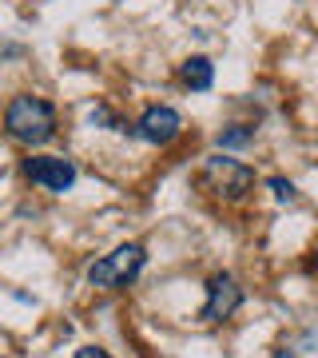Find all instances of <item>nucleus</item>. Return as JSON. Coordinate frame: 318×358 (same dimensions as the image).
Returning <instances> with one entry per match:
<instances>
[{
  "label": "nucleus",
  "mask_w": 318,
  "mask_h": 358,
  "mask_svg": "<svg viewBox=\"0 0 318 358\" xmlns=\"http://www.w3.org/2000/svg\"><path fill=\"white\" fill-rule=\"evenodd\" d=\"M4 131L13 136L16 143H28V148H40L56 136V108L40 96H16L4 112Z\"/></svg>",
  "instance_id": "f257e3e1"
},
{
  "label": "nucleus",
  "mask_w": 318,
  "mask_h": 358,
  "mask_svg": "<svg viewBox=\"0 0 318 358\" xmlns=\"http://www.w3.org/2000/svg\"><path fill=\"white\" fill-rule=\"evenodd\" d=\"M203 187L223 195V199H243L254 187V171L243 159H227V155H211L203 164Z\"/></svg>",
  "instance_id": "7ed1b4c3"
},
{
  "label": "nucleus",
  "mask_w": 318,
  "mask_h": 358,
  "mask_svg": "<svg viewBox=\"0 0 318 358\" xmlns=\"http://www.w3.org/2000/svg\"><path fill=\"white\" fill-rule=\"evenodd\" d=\"M179 131H183V115H179L175 108H167V103L147 108V112L140 115V124H136V136L147 140V143H155V148H167Z\"/></svg>",
  "instance_id": "39448f33"
},
{
  "label": "nucleus",
  "mask_w": 318,
  "mask_h": 358,
  "mask_svg": "<svg viewBox=\"0 0 318 358\" xmlns=\"http://www.w3.org/2000/svg\"><path fill=\"white\" fill-rule=\"evenodd\" d=\"M243 307V287L231 275H215L207 287V303H203V322H223Z\"/></svg>",
  "instance_id": "423d86ee"
},
{
  "label": "nucleus",
  "mask_w": 318,
  "mask_h": 358,
  "mask_svg": "<svg viewBox=\"0 0 318 358\" xmlns=\"http://www.w3.org/2000/svg\"><path fill=\"white\" fill-rule=\"evenodd\" d=\"M179 80H183L191 92H207L215 84V64H211L207 56H187V60L179 64Z\"/></svg>",
  "instance_id": "0eeeda50"
},
{
  "label": "nucleus",
  "mask_w": 318,
  "mask_h": 358,
  "mask_svg": "<svg viewBox=\"0 0 318 358\" xmlns=\"http://www.w3.org/2000/svg\"><path fill=\"white\" fill-rule=\"evenodd\" d=\"M267 187L275 192V199H279V203H294V199H298L294 183H291V179H282V176H270V179H267Z\"/></svg>",
  "instance_id": "1a4fd4ad"
},
{
  "label": "nucleus",
  "mask_w": 318,
  "mask_h": 358,
  "mask_svg": "<svg viewBox=\"0 0 318 358\" xmlns=\"http://www.w3.org/2000/svg\"><path fill=\"white\" fill-rule=\"evenodd\" d=\"M143 263H147V251H143L140 243H124V247H115L112 255H103V259L92 263L88 282L92 287H103V291H120V287L140 279Z\"/></svg>",
  "instance_id": "f03ea898"
},
{
  "label": "nucleus",
  "mask_w": 318,
  "mask_h": 358,
  "mask_svg": "<svg viewBox=\"0 0 318 358\" xmlns=\"http://www.w3.org/2000/svg\"><path fill=\"white\" fill-rule=\"evenodd\" d=\"M254 140V128L251 124H235L231 131H219V148H243V143Z\"/></svg>",
  "instance_id": "6e6552de"
},
{
  "label": "nucleus",
  "mask_w": 318,
  "mask_h": 358,
  "mask_svg": "<svg viewBox=\"0 0 318 358\" xmlns=\"http://www.w3.org/2000/svg\"><path fill=\"white\" fill-rule=\"evenodd\" d=\"M315 267H318V247H315Z\"/></svg>",
  "instance_id": "9b49d317"
},
{
  "label": "nucleus",
  "mask_w": 318,
  "mask_h": 358,
  "mask_svg": "<svg viewBox=\"0 0 318 358\" xmlns=\"http://www.w3.org/2000/svg\"><path fill=\"white\" fill-rule=\"evenodd\" d=\"M24 176L40 183L44 192H68L76 183V164L64 155H32V159H24Z\"/></svg>",
  "instance_id": "20e7f679"
},
{
  "label": "nucleus",
  "mask_w": 318,
  "mask_h": 358,
  "mask_svg": "<svg viewBox=\"0 0 318 358\" xmlns=\"http://www.w3.org/2000/svg\"><path fill=\"white\" fill-rule=\"evenodd\" d=\"M76 358H112V355H108V350H100V346H80Z\"/></svg>",
  "instance_id": "9d476101"
}]
</instances>
